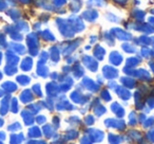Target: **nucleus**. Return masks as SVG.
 <instances>
[{"instance_id": "obj_1", "label": "nucleus", "mask_w": 154, "mask_h": 144, "mask_svg": "<svg viewBox=\"0 0 154 144\" xmlns=\"http://www.w3.org/2000/svg\"><path fill=\"white\" fill-rule=\"evenodd\" d=\"M82 16H84V18H86L87 20H89V21H93V20H95L97 18L98 13H97L95 10H88V11L84 12Z\"/></svg>"}, {"instance_id": "obj_2", "label": "nucleus", "mask_w": 154, "mask_h": 144, "mask_svg": "<svg viewBox=\"0 0 154 144\" xmlns=\"http://www.w3.org/2000/svg\"><path fill=\"white\" fill-rule=\"evenodd\" d=\"M110 60H111V62H114L115 65H119L122 60V56L119 55L116 51H114L110 55Z\"/></svg>"}, {"instance_id": "obj_3", "label": "nucleus", "mask_w": 154, "mask_h": 144, "mask_svg": "<svg viewBox=\"0 0 154 144\" xmlns=\"http://www.w3.org/2000/svg\"><path fill=\"white\" fill-rule=\"evenodd\" d=\"M54 3L56 5H62L66 3V0H54Z\"/></svg>"}, {"instance_id": "obj_4", "label": "nucleus", "mask_w": 154, "mask_h": 144, "mask_svg": "<svg viewBox=\"0 0 154 144\" xmlns=\"http://www.w3.org/2000/svg\"><path fill=\"white\" fill-rule=\"evenodd\" d=\"M114 1L117 3H120V5H122V3H127V0H114Z\"/></svg>"}]
</instances>
